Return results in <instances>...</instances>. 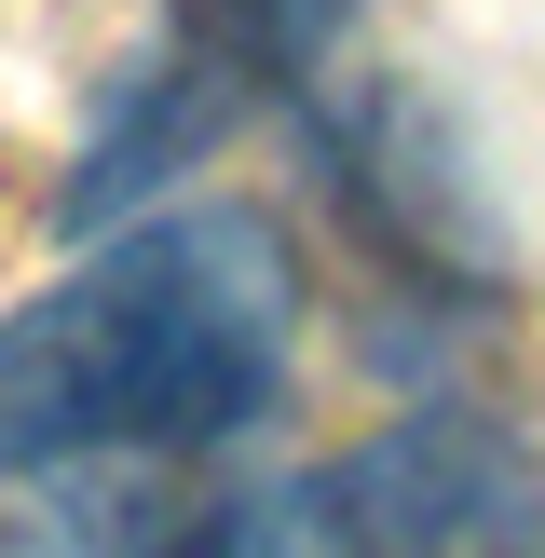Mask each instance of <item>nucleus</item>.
Returning a JSON list of instances; mask_svg holds the SVG:
<instances>
[{"label":"nucleus","mask_w":545,"mask_h":558,"mask_svg":"<svg viewBox=\"0 0 545 558\" xmlns=\"http://www.w3.org/2000/svg\"><path fill=\"white\" fill-rule=\"evenodd\" d=\"M300 272L245 205H191L0 314V477L218 450L287 396Z\"/></svg>","instance_id":"obj_1"},{"label":"nucleus","mask_w":545,"mask_h":558,"mask_svg":"<svg viewBox=\"0 0 545 558\" xmlns=\"http://www.w3.org/2000/svg\"><path fill=\"white\" fill-rule=\"evenodd\" d=\"M327 518L354 558H545V463L463 409H423L327 477Z\"/></svg>","instance_id":"obj_2"},{"label":"nucleus","mask_w":545,"mask_h":558,"mask_svg":"<svg viewBox=\"0 0 545 558\" xmlns=\"http://www.w3.org/2000/svg\"><path fill=\"white\" fill-rule=\"evenodd\" d=\"M0 558H205V518H164L150 490H55L0 532Z\"/></svg>","instance_id":"obj_3"}]
</instances>
